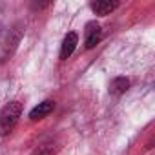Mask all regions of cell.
Returning <instances> with one entry per match:
<instances>
[{
    "mask_svg": "<svg viewBox=\"0 0 155 155\" xmlns=\"http://www.w3.org/2000/svg\"><path fill=\"white\" fill-rule=\"evenodd\" d=\"M20 115H22V104L18 101L6 104L0 111V135H8L17 126Z\"/></svg>",
    "mask_w": 155,
    "mask_h": 155,
    "instance_id": "6da1fadb",
    "label": "cell"
},
{
    "mask_svg": "<svg viewBox=\"0 0 155 155\" xmlns=\"http://www.w3.org/2000/svg\"><path fill=\"white\" fill-rule=\"evenodd\" d=\"M102 38V29L97 22H88L86 24V38H84V46L86 49H93Z\"/></svg>",
    "mask_w": 155,
    "mask_h": 155,
    "instance_id": "7a4b0ae2",
    "label": "cell"
},
{
    "mask_svg": "<svg viewBox=\"0 0 155 155\" xmlns=\"http://www.w3.org/2000/svg\"><path fill=\"white\" fill-rule=\"evenodd\" d=\"M77 44H79V35H77L75 31L68 33V35L64 37V40H62V48H60V58H62V60L69 58V57H71V53L75 51Z\"/></svg>",
    "mask_w": 155,
    "mask_h": 155,
    "instance_id": "3957f363",
    "label": "cell"
},
{
    "mask_svg": "<svg viewBox=\"0 0 155 155\" xmlns=\"http://www.w3.org/2000/svg\"><path fill=\"white\" fill-rule=\"evenodd\" d=\"M53 110H55V102H53V101L38 102V106H35V108L29 111V120H40V119L48 117Z\"/></svg>",
    "mask_w": 155,
    "mask_h": 155,
    "instance_id": "277c9868",
    "label": "cell"
},
{
    "mask_svg": "<svg viewBox=\"0 0 155 155\" xmlns=\"http://www.w3.org/2000/svg\"><path fill=\"white\" fill-rule=\"evenodd\" d=\"M119 8V2H111V0H97V2H91V11L99 17H106L111 11H115Z\"/></svg>",
    "mask_w": 155,
    "mask_h": 155,
    "instance_id": "5b68a950",
    "label": "cell"
},
{
    "mask_svg": "<svg viewBox=\"0 0 155 155\" xmlns=\"http://www.w3.org/2000/svg\"><path fill=\"white\" fill-rule=\"evenodd\" d=\"M128 88H130V81L126 79V77H115V79L111 81V84H110V93L122 95V93H126Z\"/></svg>",
    "mask_w": 155,
    "mask_h": 155,
    "instance_id": "8992f818",
    "label": "cell"
},
{
    "mask_svg": "<svg viewBox=\"0 0 155 155\" xmlns=\"http://www.w3.org/2000/svg\"><path fill=\"white\" fill-rule=\"evenodd\" d=\"M31 155H55V148L51 144H44V146H38Z\"/></svg>",
    "mask_w": 155,
    "mask_h": 155,
    "instance_id": "52a82bcc",
    "label": "cell"
}]
</instances>
